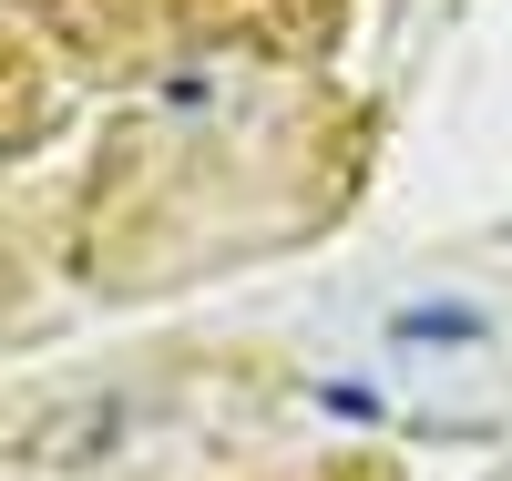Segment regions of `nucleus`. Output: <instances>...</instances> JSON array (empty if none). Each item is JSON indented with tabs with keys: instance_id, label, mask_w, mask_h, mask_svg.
<instances>
[{
	"instance_id": "nucleus-1",
	"label": "nucleus",
	"mask_w": 512,
	"mask_h": 481,
	"mask_svg": "<svg viewBox=\"0 0 512 481\" xmlns=\"http://www.w3.org/2000/svg\"><path fill=\"white\" fill-rule=\"evenodd\" d=\"M400 338H431V348L482 338V308H400Z\"/></svg>"
}]
</instances>
